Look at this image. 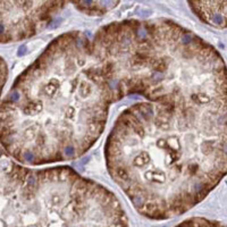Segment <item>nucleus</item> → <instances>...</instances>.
<instances>
[{"mask_svg":"<svg viewBox=\"0 0 227 227\" xmlns=\"http://www.w3.org/2000/svg\"><path fill=\"white\" fill-rule=\"evenodd\" d=\"M123 88L136 101L119 114L104 145L109 174L142 216L183 215L227 174V68L187 28L131 52Z\"/></svg>","mask_w":227,"mask_h":227,"instance_id":"obj_1","label":"nucleus"},{"mask_svg":"<svg viewBox=\"0 0 227 227\" xmlns=\"http://www.w3.org/2000/svg\"><path fill=\"white\" fill-rule=\"evenodd\" d=\"M113 104L107 76L81 31L52 40L1 102V147L23 166L73 160L101 136Z\"/></svg>","mask_w":227,"mask_h":227,"instance_id":"obj_2","label":"nucleus"},{"mask_svg":"<svg viewBox=\"0 0 227 227\" xmlns=\"http://www.w3.org/2000/svg\"><path fill=\"white\" fill-rule=\"evenodd\" d=\"M1 227H128L118 199L69 167L2 169Z\"/></svg>","mask_w":227,"mask_h":227,"instance_id":"obj_3","label":"nucleus"},{"mask_svg":"<svg viewBox=\"0 0 227 227\" xmlns=\"http://www.w3.org/2000/svg\"><path fill=\"white\" fill-rule=\"evenodd\" d=\"M67 1H1V42H17L36 34Z\"/></svg>","mask_w":227,"mask_h":227,"instance_id":"obj_4","label":"nucleus"},{"mask_svg":"<svg viewBox=\"0 0 227 227\" xmlns=\"http://www.w3.org/2000/svg\"><path fill=\"white\" fill-rule=\"evenodd\" d=\"M202 22L215 27H227V1H189Z\"/></svg>","mask_w":227,"mask_h":227,"instance_id":"obj_5","label":"nucleus"},{"mask_svg":"<svg viewBox=\"0 0 227 227\" xmlns=\"http://www.w3.org/2000/svg\"><path fill=\"white\" fill-rule=\"evenodd\" d=\"M81 11L89 15H103L113 9L118 1H74Z\"/></svg>","mask_w":227,"mask_h":227,"instance_id":"obj_6","label":"nucleus"},{"mask_svg":"<svg viewBox=\"0 0 227 227\" xmlns=\"http://www.w3.org/2000/svg\"><path fill=\"white\" fill-rule=\"evenodd\" d=\"M175 227H227V225H224L218 222H213V220H209V219H204L201 217H193V218H189L184 222H182Z\"/></svg>","mask_w":227,"mask_h":227,"instance_id":"obj_7","label":"nucleus"}]
</instances>
